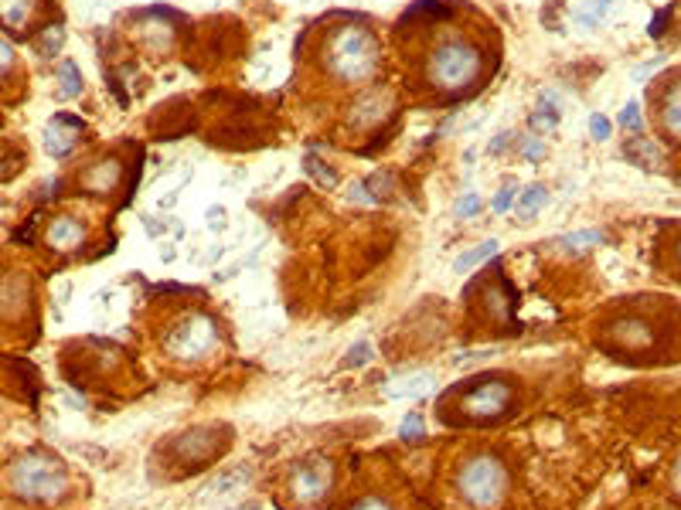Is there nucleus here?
I'll return each instance as SVG.
<instances>
[{
  "mask_svg": "<svg viewBox=\"0 0 681 510\" xmlns=\"http://www.w3.org/2000/svg\"><path fill=\"white\" fill-rule=\"evenodd\" d=\"M515 402V381L504 378V374H481V378L453 388L450 398L440 402V415L447 425H487L508 419L515 412Z\"/></svg>",
  "mask_w": 681,
  "mask_h": 510,
  "instance_id": "obj_1",
  "label": "nucleus"
},
{
  "mask_svg": "<svg viewBox=\"0 0 681 510\" xmlns=\"http://www.w3.org/2000/svg\"><path fill=\"white\" fill-rule=\"evenodd\" d=\"M324 65L341 82H365L378 65V41L372 28L351 21L324 38Z\"/></svg>",
  "mask_w": 681,
  "mask_h": 510,
  "instance_id": "obj_2",
  "label": "nucleus"
},
{
  "mask_svg": "<svg viewBox=\"0 0 681 510\" xmlns=\"http://www.w3.org/2000/svg\"><path fill=\"white\" fill-rule=\"evenodd\" d=\"M481 68H484L481 48L470 45L464 38H447L433 48L426 72H430V82L440 92L464 96L467 89H474V85L481 82Z\"/></svg>",
  "mask_w": 681,
  "mask_h": 510,
  "instance_id": "obj_3",
  "label": "nucleus"
},
{
  "mask_svg": "<svg viewBox=\"0 0 681 510\" xmlns=\"http://www.w3.org/2000/svg\"><path fill=\"white\" fill-rule=\"evenodd\" d=\"M334 487H338V466L327 456H304L290 463L287 476H283V507L290 510H317L331 500Z\"/></svg>",
  "mask_w": 681,
  "mask_h": 510,
  "instance_id": "obj_4",
  "label": "nucleus"
},
{
  "mask_svg": "<svg viewBox=\"0 0 681 510\" xmlns=\"http://www.w3.org/2000/svg\"><path fill=\"white\" fill-rule=\"evenodd\" d=\"M511 476L508 466L501 463L494 453H474L460 463L457 470V493L467 507L474 510H494L508 497Z\"/></svg>",
  "mask_w": 681,
  "mask_h": 510,
  "instance_id": "obj_5",
  "label": "nucleus"
},
{
  "mask_svg": "<svg viewBox=\"0 0 681 510\" xmlns=\"http://www.w3.org/2000/svg\"><path fill=\"white\" fill-rule=\"evenodd\" d=\"M7 483L11 490L24 500H45V504H58L69 493V470L48 453H24L14 459L7 470Z\"/></svg>",
  "mask_w": 681,
  "mask_h": 510,
  "instance_id": "obj_6",
  "label": "nucleus"
},
{
  "mask_svg": "<svg viewBox=\"0 0 681 510\" xmlns=\"http://www.w3.org/2000/svg\"><path fill=\"white\" fill-rule=\"evenodd\" d=\"M218 344H222V330H218V323L212 313L205 310H195V313H184L167 327V337H164V347H167V357H174V361L181 364H201L208 361Z\"/></svg>",
  "mask_w": 681,
  "mask_h": 510,
  "instance_id": "obj_7",
  "label": "nucleus"
},
{
  "mask_svg": "<svg viewBox=\"0 0 681 510\" xmlns=\"http://www.w3.org/2000/svg\"><path fill=\"white\" fill-rule=\"evenodd\" d=\"M232 432L222 429V425H208V429H188L181 432V436H174L167 442V463L174 466V470H201V466H208L212 459L222 453L225 442H229Z\"/></svg>",
  "mask_w": 681,
  "mask_h": 510,
  "instance_id": "obj_8",
  "label": "nucleus"
},
{
  "mask_svg": "<svg viewBox=\"0 0 681 510\" xmlns=\"http://www.w3.org/2000/svg\"><path fill=\"white\" fill-rule=\"evenodd\" d=\"M610 337H613L610 351L617 354L644 357L654 347V327L644 317H617L610 323Z\"/></svg>",
  "mask_w": 681,
  "mask_h": 510,
  "instance_id": "obj_9",
  "label": "nucleus"
},
{
  "mask_svg": "<svg viewBox=\"0 0 681 510\" xmlns=\"http://www.w3.org/2000/svg\"><path fill=\"white\" fill-rule=\"evenodd\" d=\"M82 136V119L72 116V113H55L48 119V130H45V150L52 153V157H69L75 150V143H79Z\"/></svg>",
  "mask_w": 681,
  "mask_h": 510,
  "instance_id": "obj_10",
  "label": "nucleus"
},
{
  "mask_svg": "<svg viewBox=\"0 0 681 510\" xmlns=\"http://www.w3.org/2000/svg\"><path fill=\"white\" fill-rule=\"evenodd\" d=\"M45 238L55 252H75V249H82V242H86V225L72 215H62L48 225Z\"/></svg>",
  "mask_w": 681,
  "mask_h": 510,
  "instance_id": "obj_11",
  "label": "nucleus"
},
{
  "mask_svg": "<svg viewBox=\"0 0 681 510\" xmlns=\"http://www.w3.org/2000/svg\"><path fill=\"white\" fill-rule=\"evenodd\" d=\"M120 177H123V164H120V160H116V157H103V160H96V164L86 170V191H92V194H109L116 184H120Z\"/></svg>",
  "mask_w": 681,
  "mask_h": 510,
  "instance_id": "obj_12",
  "label": "nucleus"
},
{
  "mask_svg": "<svg viewBox=\"0 0 681 510\" xmlns=\"http://www.w3.org/2000/svg\"><path fill=\"white\" fill-rule=\"evenodd\" d=\"M436 388V378L430 371H416V374H406V378H395L385 385V395L389 398H419V395H430Z\"/></svg>",
  "mask_w": 681,
  "mask_h": 510,
  "instance_id": "obj_13",
  "label": "nucleus"
},
{
  "mask_svg": "<svg viewBox=\"0 0 681 510\" xmlns=\"http://www.w3.org/2000/svg\"><path fill=\"white\" fill-rule=\"evenodd\" d=\"M38 14V0H0V24L11 31H24Z\"/></svg>",
  "mask_w": 681,
  "mask_h": 510,
  "instance_id": "obj_14",
  "label": "nucleus"
},
{
  "mask_svg": "<svg viewBox=\"0 0 681 510\" xmlns=\"http://www.w3.org/2000/svg\"><path fill=\"white\" fill-rule=\"evenodd\" d=\"M246 483H249V466H239V470L222 473L218 480L208 483V487L201 490V500H205V504H212V500H218V497H229V493L242 490Z\"/></svg>",
  "mask_w": 681,
  "mask_h": 510,
  "instance_id": "obj_15",
  "label": "nucleus"
},
{
  "mask_svg": "<svg viewBox=\"0 0 681 510\" xmlns=\"http://www.w3.org/2000/svg\"><path fill=\"white\" fill-rule=\"evenodd\" d=\"M545 201H549V187H545V184H532V187H525V191H521V201L515 204L518 218H521V221L535 218L538 211L545 208Z\"/></svg>",
  "mask_w": 681,
  "mask_h": 510,
  "instance_id": "obj_16",
  "label": "nucleus"
},
{
  "mask_svg": "<svg viewBox=\"0 0 681 510\" xmlns=\"http://www.w3.org/2000/svg\"><path fill=\"white\" fill-rule=\"evenodd\" d=\"M494 252H498V242H494V238H487V242H481L477 249H467L464 255H460V259L453 262V272H470L474 266H481V262L491 259Z\"/></svg>",
  "mask_w": 681,
  "mask_h": 510,
  "instance_id": "obj_17",
  "label": "nucleus"
},
{
  "mask_svg": "<svg viewBox=\"0 0 681 510\" xmlns=\"http://www.w3.org/2000/svg\"><path fill=\"white\" fill-rule=\"evenodd\" d=\"M58 96H65V99H75V96H82V75H79V65L75 62H62L58 65Z\"/></svg>",
  "mask_w": 681,
  "mask_h": 510,
  "instance_id": "obj_18",
  "label": "nucleus"
},
{
  "mask_svg": "<svg viewBox=\"0 0 681 510\" xmlns=\"http://www.w3.org/2000/svg\"><path fill=\"white\" fill-rule=\"evenodd\" d=\"M532 126H535V130H542V133H549V130H556V126H559V106L552 102V96L538 99V109H535V116H532Z\"/></svg>",
  "mask_w": 681,
  "mask_h": 510,
  "instance_id": "obj_19",
  "label": "nucleus"
},
{
  "mask_svg": "<svg viewBox=\"0 0 681 510\" xmlns=\"http://www.w3.org/2000/svg\"><path fill=\"white\" fill-rule=\"evenodd\" d=\"M661 126H664V133L671 136V143H675L678 140V89L675 85H671L668 96L661 102Z\"/></svg>",
  "mask_w": 681,
  "mask_h": 510,
  "instance_id": "obj_20",
  "label": "nucleus"
},
{
  "mask_svg": "<svg viewBox=\"0 0 681 510\" xmlns=\"http://www.w3.org/2000/svg\"><path fill=\"white\" fill-rule=\"evenodd\" d=\"M304 167H307V174L314 177L317 184L321 187H338V174H334V167H327L317 153H307L304 157Z\"/></svg>",
  "mask_w": 681,
  "mask_h": 510,
  "instance_id": "obj_21",
  "label": "nucleus"
},
{
  "mask_svg": "<svg viewBox=\"0 0 681 510\" xmlns=\"http://www.w3.org/2000/svg\"><path fill=\"white\" fill-rule=\"evenodd\" d=\"M600 242H603L600 232H593V228H583V232H573V235L559 238V249L579 252V249H590V245H600Z\"/></svg>",
  "mask_w": 681,
  "mask_h": 510,
  "instance_id": "obj_22",
  "label": "nucleus"
},
{
  "mask_svg": "<svg viewBox=\"0 0 681 510\" xmlns=\"http://www.w3.org/2000/svg\"><path fill=\"white\" fill-rule=\"evenodd\" d=\"M630 160H634V164H641V167H647V170H658L661 167V150L654 147V143H630Z\"/></svg>",
  "mask_w": 681,
  "mask_h": 510,
  "instance_id": "obj_23",
  "label": "nucleus"
},
{
  "mask_svg": "<svg viewBox=\"0 0 681 510\" xmlns=\"http://www.w3.org/2000/svg\"><path fill=\"white\" fill-rule=\"evenodd\" d=\"M423 436H426L423 415H419V412H409L406 419H402V425H399V439H402V442H413V439H423Z\"/></svg>",
  "mask_w": 681,
  "mask_h": 510,
  "instance_id": "obj_24",
  "label": "nucleus"
},
{
  "mask_svg": "<svg viewBox=\"0 0 681 510\" xmlns=\"http://www.w3.org/2000/svg\"><path fill=\"white\" fill-rule=\"evenodd\" d=\"M38 38H41V41H38V55H41V58H52L55 51L62 48V41H65V38H62V24H52V28H48L45 34H38Z\"/></svg>",
  "mask_w": 681,
  "mask_h": 510,
  "instance_id": "obj_25",
  "label": "nucleus"
},
{
  "mask_svg": "<svg viewBox=\"0 0 681 510\" xmlns=\"http://www.w3.org/2000/svg\"><path fill=\"white\" fill-rule=\"evenodd\" d=\"M344 510H399V507L389 497H382V493H368V497H358L355 504H348Z\"/></svg>",
  "mask_w": 681,
  "mask_h": 510,
  "instance_id": "obj_26",
  "label": "nucleus"
},
{
  "mask_svg": "<svg viewBox=\"0 0 681 510\" xmlns=\"http://www.w3.org/2000/svg\"><path fill=\"white\" fill-rule=\"evenodd\" d=\"M453 215H457V218H474V215H481V198H477V194H464V198L453 204Z\"/></svg>",
  "mask_w": 681,
  "mask_h": 510,
  "instance_id": "obj_27",
  "label": "nucleus"
},
{
  "mask_svg": "<svg viewBox=\"0 0 681 510\" xmlns=\"http://www.w3.org/2000/svg\"><path fill=\"white\" fill-rule=\"evenodd\" d=\"M515 194H518V187H515V184L501 187V191H498V198H494V211H498V215H504V211H511V208H515Z\"/></svg>",
  "mask_w": 681,
  "mask_h": 510,
  "instance_id": "obj_28",
  "label": "nucleus"
},
{
  "mask_svg": "<svg viewBox=\"0 0 681 510\" xmlns=\"http://www.w3.org/2000/svg\"><path fill=\"white\" fill-rule=\"evenodd\" d=\"M620 123L627 130H641V102H627V109L620 113Z\"/></svg>",
  "mask_w": 681,
  "mask_h": 510,
  "instance_id": "obj_29",
  "label": "nucleus"
},
{
  "mask_svg": "<svg viewBox=\"0 0 681 510\" xmlns=\"http://www.w3.org/2000/svg\"><path fill=\"white\" fill-rule=\"evenodd\" d=\"M590 133H593V140H607L610 136V119L607 116H590Z\"/></svg>",
  "mask_w": 681,
  "mask_h": 510,
  "instance_id": "obj_30",
  "label": "nucleus"
},
{
  "mask_svg": "<svg viewBox=\"0 0 681 510\" xmlns=\"http://www.w3.org/2000/svg\"><path fill=\"white\" fill-rule=\"evenodd\" d=\"M521 153H525L528 160H535V164H538V160L545 157V143L542 140H525V150H521Z\"/></svg>",
  "mask_w": 681,
  "mask_h": 510,
  "instance_id": "obj_31",
  "label": "nucleus"
},
{
  "mask_svg": "<svg viewBox=\"0 0 681 510\" xmlns=\"http://www.w3.org/2000/svg\"><path fill=\"white\" fill-rule=\"evenodd\" d=\"M361 357H372V347H368V344H365V340H361V344H358V347H351V354H348V357H344V364H351V368H355V364L361 361Z\"/></svg>",
  "mask_w": 681,
  "mask_h": 510,
  "instance_id": "obj_32",
  "label": "nucleus"
},
{
  "mask_svg": "<svg viewBox=\"0 0 681 510\" xmlns=\"http://www.w3.org/2000/svg\"><path fill=\"white\" fill-rule=\"evenodd\" d=\"M11 65H14V48L7 45V41H0V75L11 72Z\"/></svg>",
  "mask_w": 681,
  "mask_h": 510,
  "instance_id": "obj_33",
  "label": "nucleus"
},
{
  "mask_svg": "<svg viewBox=\"0 0 681 510\" xmlns=\"http://www.w3.org/2000/svg\"><path fill=\"white\" fill-rule=\"evenodd\" d=\"M351 201H358V204H372V194L365 191V184H355V187H351Z\"/></svg>",
  "mask_w": 681,
  "mask_h": 510,
  "instance_id": "obj_34",
  "label": "nucleus"
},
{
  "mask_svg": "<svg viewBox=\"0 0 681 510\" xmlns=\"http://www.w3.org/2000/svg\"><path fill=\"white\" fill-rule=\"evenodd\" d=\"M668 17H671V11H661L658 17H654V24H651V34H654V38H658V34L664 31V24H668Z\"/></svg>",
  "mask_w": 681,
  "mask_h": 510,
  "instance_id": "obj_35",
  "label": "nucleus"
},
{
  "mask_svg": "<svg viewBox=\"0 0 681 510\" xmlns=\"http://www.w3.org/2000/svg\"><path fill=\"white\" fill-rule=\"evenodd\" d=\"M511 140H515V136H511V133L494 136V140H491V153H501V150H504V143H511Z\"/></svg>",
  "mask_w": 681,
  "mask_h": 510,
  "instance_id": "obj_36",
  "label": "nucleus"
},
{
  "mask_svg": "<svg viewBox=\"0 0 681 510\" xmlns=\"http://www.w3.org/2000/svg\"><path fill=\"white\" fill-rule=\"evenodd\" d=\"M658 65H661V62H647L644 68H637V72H634V79H637V82H644L647 75H651V72H654V68H658Z\"/></svg>",
  "mask_w": 681,
  "mask_h": 510,
  "instance_id": "obj_37",
  "label": "nucleus"
},
{
  "mask_svg": "<svg viewBox=\"0 0 681 510\" xmlns=\"http://www.w3.org/2000/svg\"><path fill=\"white\" fill-rule=\"evenodd\" d=\"M232 510H259V504H242V507H232Z\"/></svg>",
  "mask_w": 681,
  "mask_h": 510,
  "instance_id": "obj_38",
  "label": "nucleus"
}]
</instances>
